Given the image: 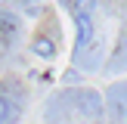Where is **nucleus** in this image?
Listing matches in <instances>:
<instances>
[{
    "instance_id": "f257e3e1",
    "label": "nucleus",
    "mask_w": 127,
    "mask_h": 124,
    "mask_svg": "<svg viewBox=\"0 0 127 124\" xmlns=\"http://www.w3.org/2000/svg\"><path fill=\"white\" fill-rule=\"evenodd\" d=\"M78 22V40H74V50H87L96 37V25H93V16H74Z\"/></svg>"
},
{
    "instance_id": "f03ea898",
    "label": "nucleus",
    "mask_w": 127,
    "mask_h": 124,
    "mask_svg": "<svg viewBox=\"0 0 127 124\" xmlns=\"http://www.w3.org/2000/svg\"><path fill=\"white\" fill-rule=\"evenodd\" d=\"M19 121V102L12 96H0V124H16Z\"/></svg>"
},
{
    "instance_id": "7ed1b4c3",
    "label": "nucleus",
    "mask_w": 127,
    "mask_h": 124,
    "mask_svg": "<svg viewBox=\"0 0 127 124\" xmlns=\"http://www.w3.org/2000/svg\"><path fill=\"white\" fill-rule=\"evenodd\" d=\"M31 50H34L40 59H53L56 56V43H53V37H47V34H40V37H34V43H31Z\"/></svg>"
},
{
    "instance_id": "20e7f679",
    "label": "nucleus",
    "mask_w": 127,
    "mask_h": 124,
    "mask_svg": "<svg viewBox=\"0 0 127 124\" xmlns=\"http://www.w3.org/2000/svg\"><path fill=\"white\" fill-rule=\"evenodd\" d=\"M96 0H74V16H93Z\"/></svg>"
},
{
    "instance_id": "39448f33",
    "label": "nucleus",
    "mask_w": 127,
    "mask_h": 124,
    "mask_svg": "<svg viewBox=\"0 0 127 124\" xmlns=\"http://www.w3.org/2000/svg\"><path fill=\"white\" fill-rule=\"evenodd\" d=\"M118 62H127V31L121 37V50H118Z\"/></svg>"
},
{
    "instance_id": "423d86ee",
    "label": "nucleus",
    "mask_w": 127,
    "mask_h": 124,
    "mask_svg": "<svg viewBox=\"0 0 127 124\" xmlns=\"http://www.w3.org/2000/svg\"><path fill=\"white\" fill-rule=\"evenodd\" d=\"M22 3H28V0H22Z\"/></svg>"
},
{
    "instance_id": "0eeeda50",
    "label": "nucleus",
    "mask_w": 127,
    "mask_h": 124,
    "mask_svg": "<svg viewBox=\"0 0 127 124\" xmlns=\"http://www.w3.org/2000/svg\"><path fill=\"white\" fill-rule=\"evenodd\" d=\"M124 118H127V112H124Z\"/></svg>"
}]
</instances>
